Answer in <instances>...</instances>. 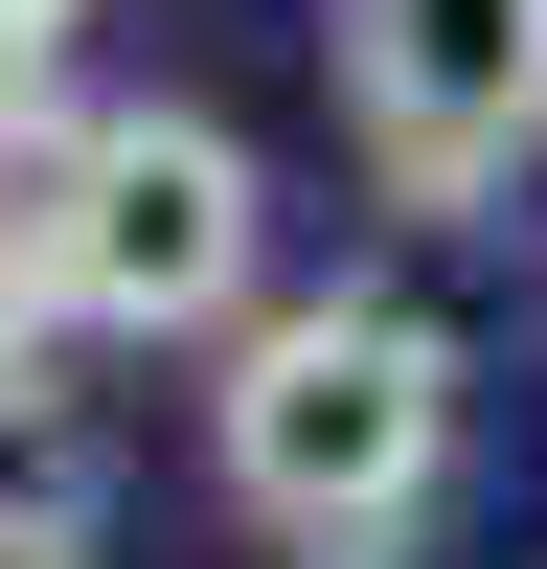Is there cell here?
I'll use <instances>...</instances> for the list:
<instances>
[{"label": "cell", "mask_w": 547, "mask_h": 569, "mask_svg": "<svg viewBox=\"0 0 547 569\" xmlns=\"http://www.w3.org/2000/svg\"><path fill=\"white\" fill-rule=\"evenodd\" d=\"M206 479H228L251 547L388 569L456 501V342L410 297H365V273H342V297H251L206 342Z\"/></svg>", "instance_id": "6da1fadb"}, {"label": "cell", "mask_w": 547, "mask_h": 569, "mask_svg": "<svg viewBox=\"0 0 547 569\" xmlns=\"http://www.w3.org/2000/svg\"><path fill=\"white\" fill-rule=\"evenodd\" d=\"M0 206H23L69 342H228V319L274 297V182H251V137H228V114H160V91H69V137H46Z\"/></svg>", "instance_id": "7a4b0ae2"}, {"label": "cell", "mask_w": 547, "mask_h": 569, "mask_svg": "<svg viewBox=\"0 0 547 569\" xmlns=\"http://www.w3.org/2000/svg\"><path fill=\"white\" fill-rule=\"evenodd\" d=\"M319 69L410 228H479L547 160V0H319Z\"/></svg>", "instance_id": "3957f363"}, {"label": "cell", "mask_w": 547, "mask_h": 569, "mask_svg": "<svg viewBox=\"0 0 547 569\" xmlns=\"http://www.w3.org/2000/svg\"><path fill=\"white\" fill-rule=\"evenodd\" d=\"M46 137H69V23H46V0H0V182H23Z\"/></svg>", "instance_id": "277c9868"}, {"label": "cell", "mask_w": 547, "mask_h": 569, "mask_svg": "<svg viewBox=\"0 0 547 569\" xmlns=\"http://www.w3.org/2000/svg\"><path fill=\"white\" fill-rule=\"evenodd\" d=\"M46 365H69V297H46V251H23V206H0V433L46 410Z\"/></svg>", "instance_id": "5b68a950"}, {"label": "cell", "mask_w": 547, "mask_h": 569, "mask_svg": "<svg viewBox=\"0 0 547 569\" xmlns=\"http://www.w3.org/2000/svg\"><path fill=\"white\" fill-rule=\"evenodd\" d=\"M0 569H91V501H0Z\"/></svg>", "instance_id": "8992f818"}, {"label": "cell", "mask_w": 547, "mask_h": 569, "mask_svg": "<svg viewBox=\"0 0 547 569\" xmlns=\"http://www.w3.org/2000/svg\"><path fill=\"white\" fill-rule=\"evenodd\" d=\"M46 23H91V0H46Z\"/></svg>", "instance_id": "52a82bcc"}]
</instances>
